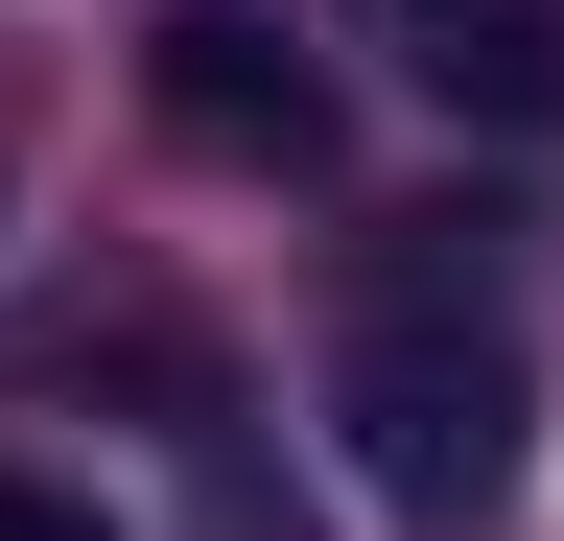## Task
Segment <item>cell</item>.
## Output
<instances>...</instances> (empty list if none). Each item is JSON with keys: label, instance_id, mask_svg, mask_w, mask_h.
I'll return each mask as SVG.
<instances>
[{"label": "cell", "instance_id": "cell-2", "mask_svg": "<svg viewBox=\"0 0 564 541\" xmlns=\"http://www.w3.org/2000/svg\"><path fill=\"white\" fill-rule=\"evenodd\" d=\"M141 95H165L188 142H236V165H306V142H329L306 47H282V24H236V0H165V24H141Z\"/></svg>", "mask_w": 564, "mask_h": 541}, {"label": "cell", "instance_id": "cell-4", "mask_svg": "<svg viewBox=\"0 0 564 541\" xmlns=\"http://www.w3.org/2000/svg\"><path fill=\"white\" fill-rule=\"evenodd\" d=\"M0 541H95V518H70V495H0Z\"/></svg>", "mask_w": 564, "mask_h": 541}, {"label": "cell", "instance_id": "cell-3", "mask_svg": "<svg viewBox=\"0 0 564 541\" xmlns=\"http://www.w3.org/2000/svg\"><path fill=\"white\" fill-rule=\"evenodd\" d=\"M400 47H423V95H470V118H564V24L541 0H400Z\"/></svg>", "mask_w": 564, "mask_h": 541}, {"label": "cell", "instance_id": "cell-1", "mask_svg": "<svg viewBox=\"0 0 564 541\" xmlns=\"http://www.w3.org/2000/svg\"><path fill=\"white\" fill-rule=\"evenodd\" d=\"M329 447H352V495L400 541H494L518 518V447H541L518 306H494L470 259H400V283L352 306V354H329Z\"/></svg>", "mask_w": 564, "mask_h": 541}]
</instances>
